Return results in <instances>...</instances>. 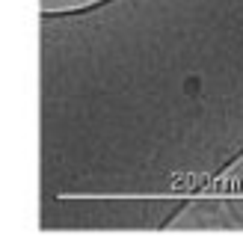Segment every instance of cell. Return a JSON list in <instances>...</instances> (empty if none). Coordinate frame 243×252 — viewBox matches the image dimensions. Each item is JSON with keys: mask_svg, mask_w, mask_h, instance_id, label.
<instances>
[{"mask_svg": "<svg viewBox=\"0 0 243 252\" xmlns=\"http://www.w3.org/2000/svg\"><path fill=\"white\" fill-rule=\"evenodd\" d=\"M225 211H228V217L243 228V163L237 166V169H231V175H228V184H225Z\"/></svg>", "mask_w": 243, "mask_h": 252, "instance_id": "obj_2", "label": "cell"}, {"mask_svg": "<svg viewBox=\"0 0 243 252\" xmlns=\"http://www.w3.org/2000/svg\"><path fill=\"white\" fill-rule=\"evenodd\" d=\"M234 220L231 217H222L219 214V208L216 205H196V208H190V211H184L178 220H175V225H190V228H228Z\"/></svg>", "mask_w": 243, "mask_h": 252, "instance_id": "obj_1", "label": "cell"}]
</instances>
